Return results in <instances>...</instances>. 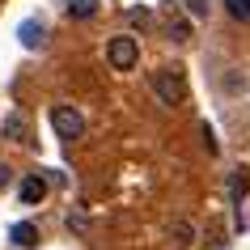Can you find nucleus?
Wrapping results in <instances>:
<instances>
[{
  "mask_svg": "<svg viewBox=\"0 0 250 250\" xmlns=\"http://www.w3.org/2000/svg\"><path fill=\"white\" fill-rule=\"evenodd\" d=\"M153 93H157V102H166V106H183L187 102V85H183V77L174 72V68H153Z\"/></svg>",
  "mask_w": 250,
  "mask_h": 250,
  "instance_id": "obj_1",
  "label": "nucleus"
},
{
  "mask_svg": "<svg viewBox=\"0 0 250 250\" xmlns=\"http://www.w3.org/2000/svg\"><path fill=\"white\" fill-rule=\"evenodd\" d=\"M106 60H110V68L127 72V68L140 64V42H136L132 34H115V39L106 42Z\"/></svg>",
  "mask_w": 250,
  "mask_h": 250,
  "instance_id": "obj_2",
  "label": "nucleus"
},
{
  "mask_svg": "<svg viewBox=\"0 0 250 250\" xmlns=\"http://www.w3.org/2000/svg\"><path fill=\"white\" fill-rule=\"evenodd\" d=\"M51 127L60 140H81L85 136V119H81V110H72V106H55L51 110Z\"/></svg>",
  "mask_w": 250,
  "mask_h": 250,
  "instance_id": "obj_3",
  "label": "nucleus"
},
{
  "mask_svg": "<svg viewBox=\"0 0 250 250\" xmlns=\"http://www.w3.org/2000/svg\"><path fill=\"white\" fill-rule=\"evenodd\" d=\"M42 199H47V178H42V174L21 178V204H26V208H34V204H42Z\"/></svg>",
  "mask_w": 250,
  "mask_h": 250,
  "instance_id": "obj_4",
  "label": "nucleus"
},
{
  "mask_svg": "<svg viewBox=\"0 0 250 250\" xmlns=\"http://www.w3.org/2000/svg\"><path fill=\"white\" fill-rule=\"evenodd\" d=\"M250 191V166H237L233 174H229V199H233L237 208H242V199H246Z\"/></svg>",
  "mask_w": 250,
  "mask_h": 250,
  "instance_id": "obj_5",
  "label": "nucleus"
},
{
  "mask_svg": "<svg viewBox=\"0 0 250 250\" xmlns=\"http://www.w3.org/2000/svg\"><path fill=\"white\" fill-rule=\"evenodd\" d=\"M166 34H170L174 42H187V39H191V26H187V17H170V21H166Z\"/></svg>",
  "mask_w": 250,
  "mask_h": 250,
  "instance_id": "obj_6",
  "label": "nucleus"
},
{
  "mask_svg": "<svg viewBox=\"0 0 250 250\" xmlns=\"http://www.w3.org/2000/svg\"><path fill=\"white\" fill-rule=\"evenodd\" d=\"M68 13L81 17V21H89V17L98 13V0H68Z\"/></svg>",
  "mask_w": 250,
  "mask_h": 250,
  "instance_id": "obj_7",
  "label": "nucleus"
},
{
  "mask_svg": "<svg viewBox=\"0 0 250 250\" xmlns=\"http://www.w3.org/2000/svg\"><path fill=\"white\" fill-rule=\"evenodd\" d=\"M13 242L17 246H34V242H39V229H34V225H13Z\"/></svg>",
  "mask_w": 250,
  "mask_h": 250,
  "instance_id": "obj_8",
  "label": "nucleus"
},
{
  "mask_svg": "<svg viewBox=\"0 0 250 250\" xmlns=\"http://www.w3.org/2000/svg\"><path fill=\"white\" fill-rule=\"evenodd\" d=\"M225 13L233 21H250V0H225Z\"/></svg>",
  "mask_w": 250,
  "mask_h": 250,
  "instance_id": "obj_9",
  "label": "nucleus"
},
{
  "mask_svg": "<svg viewBox=\"0 0 250 250\" xmlns=\"http://www.w3.org/2000/svg\"><path fill=\"white\" fill-rule=\"evenodd\" d=\"M21 132H26L21 115H4V140H21Z\"/></svg>",
  "mask_w": 250,
  "mask_h": 250,
  "instance_id": "obj_10",
  "label": "nucleus"
},
{
  "mask_svg": "<svg viewBox=\"0 0 250 250\" xmlns=\"http://www.w3.org/2000/svg\"><path fill=\"white\" fill-rule=\"evenodd\" d=\"M174 237H178L183 246H191V242H195V225L191 221H174Z\"/></svg>",
  "mask_w": 250,
  "mask_h": 250,
  "instance_id": "obj_11",
  "label": "nucleus"
},
{
  "mask_svg": "<svg viewBox=\"0 0 250 250\" xmlns=\"http://www.w3.org/2000/svg\"><path fill=\"white\" fill-rule=\"evenodd\" d=\"M21 42H26V47H34V42H42V30L34 26V21H26V26H21Z\"/></svg>",
  "mask_w": 250,
  "mask_h": 250,
  "instance_id": "obj_12",
  "label": "nucleus"
},
{
  "mask_svg": "<svg viewBox=\"0 0 250 250\" xmlns=\"http://www.w3.org/2000/svg\"><path fill=\"white\" fill-rule=\"evenodd\" d=\"M199 136H204V148H208L212 157H216V153H221V145H216V132H212L208 123H204V127H199Z\"/></svg>",
  "mask_w": 250,
  "mask_h": 250,
  "instance_id": "obj_13",
  "label": "nucleus"
},
{
  "mask_svg": "<svg viewBox=\"0 0 250 250\" xmlns=\"http://www.w3.org/2000/svg\"><path fill=\"white\" fill-rule=\"evenodd\" d=\"M191 17H208V0H183Z\"/></svg>",
  "mask_w": 250,
  "mask_h": 250,
  "instance_id": "obj_14",
  "label": "nucleus"
},
{
  "mask_svg": "<svg viewBox=\"0 0 250 250\" xmlns=\"http://www.w3.org/2000/svg\"><path fill=\"white\" fill-rule=\"evenodd\" d=\"M148 17H153V13H148V9H132V13H127V21H132V26H140V30H145V26H148Z\"/></svg>",
  "mask_w": 250,
  "mask_h": 250,
  "instance_id": "obj_15",
  "label": "nucleus"
},
{
  "mask_svg": "<svg viewBox=\"0 0 250 250\" xmlns=\"http://www.w3.org/2000/svg\"><path fill=\"white\" fill-rule=\"evenodd\" d=\"M4 183H9V170H4V166H0V187H4Z\"/></svg>",
  "mask_w": 250,
  "mask_h": 250,
  "instance_id": "obj_16",
  "label": "nucleus"
}]
</instances>
